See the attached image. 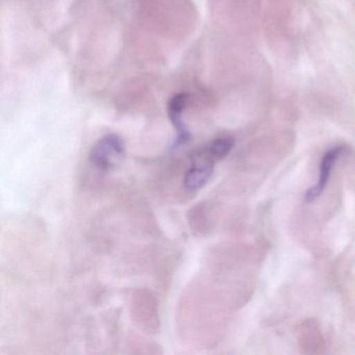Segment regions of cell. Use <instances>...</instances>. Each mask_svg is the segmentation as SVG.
<instances>
[{
	"label": "cell",
	"instance_id": "cell-3",
	"mask_svg": "<svg viewBox=\"0 0 355 355\" xmlns=\"http://www.w3.org/2000/svg\"><path fill=\"white\" fill-rule=\"evenodd\" d=\"M344 151L345 146H336L324 153L321 163H320L319 178H318L317 184L305 193L304 200L306 202H313L315 199L319 198L320 195L324 192L328 182H329L332 170Z\"/></svg>",
	"mask_w": 355,
	"mask_h": 355
},
{
	"label": "cell",
	"instance_id": "cell-4",
	"mask_svg": "<svg viewBox=\"0 0 355 355\" xmlns=\"http://www.w3.org/2000/svg\"><path fill=\"white\" fill-rule=\"evenodd\" d=\"M188 101V93H180V94L174 95L170 99L169 105H168V115H169L170 121L173 124L174 128L178 132L175 142L172 147L173 149L186 145L191 139L190 132L182 122V113H184Z\"/></svg>",
	"mask_w": 355,
	"mask_h": 355
},
{
	"label": "cell",
	"instance_id": "cell-5",
	"mask_svg": "<svg viewBox=\"0 0 355 355\" xmlns=\"http://www.w3.org/2000/svg\"><path fill=\"white\" fill-rule=\"evenodd\" d=\"M234 139L224 136L214 139L211 142L202 146L203 150L215 162L221 161L230 155L234 146Z\"/></svg>",
	"mask_w": 355,
	"mask_h": 355
},
{
	"label": "cell",
	"instance_id": "cell-2",
	"mask_svg": "<svg viewBox=\"0 0 355 355\" xmlns=\"http://www.w3.org/2000/svg\"><path fill=\"white\" fill-rule=\"evenodd\" d=\"M192 165L184 176V188L188 192H196L207 184L214 172L216 162L202 149L198 148L191 155Z\"/></svg>",
	"mask_w": 355,
	"mask_h": 355
},
{
	"label": "cell",
	"instance_id": "cell-1",
	"mask_svg": "<svg viewBox=\"0 0 355 355\" xmlns=\"http://www.w3.org/2000/svg\"><path fill=\"white\" fill-rule=\"evenodd\" d=\"M125 155V144L121 137L110 134L103 137L91 150L89 159L91 165L101 172L111 171Z\"/></svg>",
	"mask_w": 355,
	"mask_h": 355
}]
</instances>
